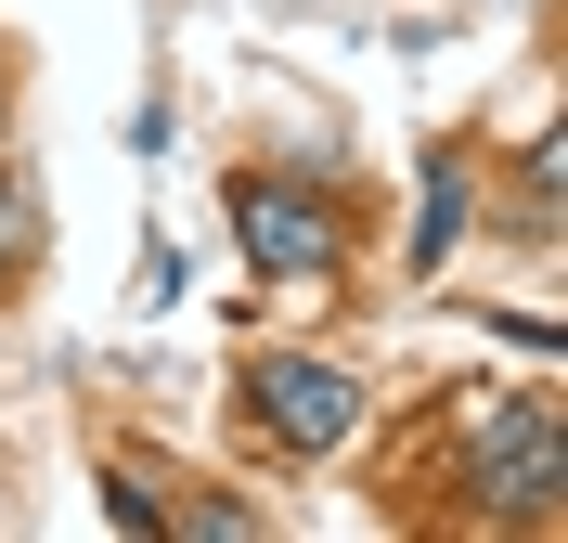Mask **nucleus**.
I'll use <instances>...</instances> for the list:
<instances>
[{
    "label": "nucleus",
    "instance_id": "f257e3e1",
    "mask_svg": "<svg viewBox=\"0 0 568 543\" xmlns=\"http://www.w3.org/2000/svg\"><path fill=\"white\" fill-rule=\"evenodd\" d=\"M246 428L284 440V453H336V440L362 428V389L336 375V362H258L246 375Z\"/></svg>",
    "mask_w": 568,
    "mask_h": 543
},
{
    "label": "nucleus",
    "instance_id": "f03ea898",
    "mask_svg": "<svg viewBox=\"0 0 568 543\" xmlns=\"http://www.w3.org/2000/svg\"><path fill=\"white\" fill-rule=\"evenodd\" d=\"M478 492H491L504 517H556V492H568V466H556V401H504L491 428H478Z\"/></svg>",
    "mask_w": 568,
    "mask_h": 543
},
{
    "label": "nucleus",
    "instance_id": "7ed1b4c3",
    "mask_svg": "<svg viewBox=\"0 0 568 543\" xmlns=\"http://www.w3.org/2000/svg\"><path fill=\"white\" fill-rule=\"evenodd\" d=\"M233 233H246V259H258V272H284V285L336 272V220H323L297 181H246V194H233Z\"/></svg>",
    "mask_w": 568,
    "mask_h": 543
},
{
    "label": "nucleus",
    "instance_id": "20e7f679",
    "mask_svg": "<svg viewBox=\"0 0 568 543\" xmlns=\"http://www.w3.org/2000/svg\"><path fill=\"white\" fill-rule=\"evenodd\" d=\"M27 247H39V220H27V181L0 169V285H13V272H27Z\"/></svg>",
    "mask_w": 568,
    "mask_h": 543
},
{
    "label": "nucleus",
    "instance_id": "39448f33",
    "mask_svg": "<svg viewBox=\"0 0 568 543\" xmlns=\"http://www.w3.org/2000/svg\"><path fill=\"white\" fill-rule=\"evenodd\" d=\"M181 285H194V272H181V247H142V285H130V298H142V311H169V298H181Z\"/></svg>",
    "mask_w": 568,
    "mask_h": 543
}]
</instances>
